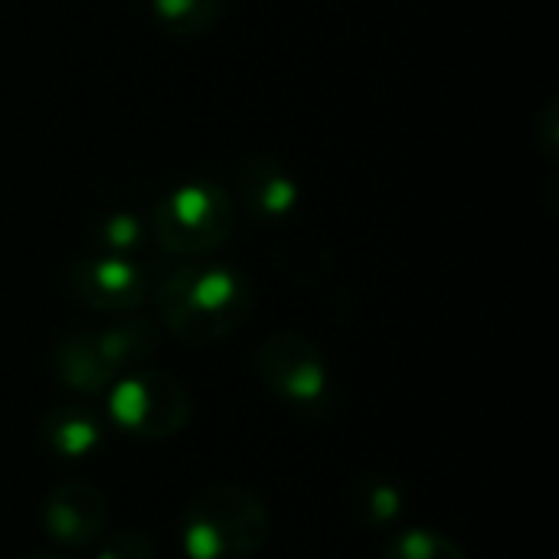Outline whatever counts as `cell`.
Instances as JSON below:
<instances>
[{"mask_svg":"<svg viewBox=\"0 0 559 559\" xmlns=\"http://www.w3.org/2000/svg\"><path fill=\"white\" fill-rule=\"evenodd\" d=\"M95 559H154V547L138 531H118L102 544Z\"/></svg>","mask_w":559,"mask_h":559,"instance_id":"16","label":"cell"},{"mask_svg":"<svg viewBox=\"0 0 559 559\" xmlns=\"http://www.w3.org/2000/svg\"><path fill=\"white\" fill-rule=\"evenodd\" d=\"M69 295L98 314H134L147 298V275L131 259L115 255H79L66 269Z\"/></svg>","mask_w":559,"mask_h":559,"instance_id":"6","label":"cell"},{"mask_svg":"<svg viewBox=\"0 0 559 559\" xmlns=\"http://www.w3.org/2000/svg\"><path fill=\"white\" fill-rule=\"evenodd\" d=\"M52 377L62 390L79 396H95L115 383V373L105 367L92 331H69L52 344Z\"/></svg>","mask_w":559,"mask_h":559,"instance_id":"9","label":"cell"},{"mask_svg":"<svg viewBox=\"0 0 559 559\" xmlns=\"http://www.w3.org/2000/svg\"><path fill=\"white\" fill-rule=\"evenodd\" d=\"M403 504H406L403 488L383 475H367L350 488V518L370 531H383L396 524L403 514Z\"/></svg>","mask_w":559,"mask_h":559,"instance_id":"12","label":"cell"},{"mask_svg":"<svg viewBox=\"0 0 559 559\" xmlns=\"http://www.w3.org/2000/svg\"><path fill=\"white\" fill-rule=\"evenodd\" d=\"M269 537V508L242 485H213L200 491L180 524L187 559H252Z\"/></svg>","mask_w":559,"mask_h":559,"instance_id":"2","label":"cell"},{"mask_svg":"<svg viewBox=\"0 0 559 559\" xmlns=\"http://www.w3.org/2000/svg\"><path fill=\"white\" fill-rule=\"evenodd\" d=\"M255 370L265 390L295 409H321L328 403V360L308 337L295 331L272 334L255 354Z\"/></svg>","mask_w":559,"mask_h":559,"instance_id":"5","label":"cell"},{"mask_svg":"<svg viewBox=\"0 0 559 559\" xmlns=\"http://www.w3.org/2000/svg\"><path fill=\"white\" fill-rule=\"evenodd\" d=\"M157 318L183 344H219L252 314V285L242 272L213 262L174 269L157 285Z\"/></svg>","mask_w":559,"mask_h":559,"instance_id":"1","label":"cell"},{"mask_svg":"<svg viewBox=\"0 0 559 559\" xmlns=\"http://www.w3.org/2000/svg\"><path fill=\"white\" fill-rule=\"evenodd\" d=\"M157 26L177 39L210 33L223 16V0H151Z\"/></svg>","mask_w":559,"mask_h":559,"instance_id":"13","label":"cell"},{"mask_svg":"<svg viewBox=\"0 0 559 559\" xmlns=\"http://www.w3.org/2000/svg\"><path fill=\"white\" fill-rule=\"evenodd\" d=\"M236 197L252 219L278 223L298 210L301 187L275 157L255 154L246 157L236 170Z\"/></svg>","mask_w":559,"mask_h":559,"instance_id":"8","label":"cell"},{"mask_svg":"<svg viewBox=\"0 0 559 559\" xmlns=\"http://www.w3.org/2000/svg\"><path fill=\"white\" fill-rule=\"evenodd\" d=\"M239 226L233 193L213 180H187L164 193L151 213L154 242L177 259H203L223 249Z\"/></svg>","mask_w":559,"mask_h":559,"instance_id":"3","label":"cell"},{"mask_svg":"<svg viewBox=\"0 0 559 559\" xmlns=\"http://www.w3.org/2000/svg\"><path fill=\"white\" fill-rule=\"evenodd\" d=\"M108 416L124 436L160 442L187 429L193 400L164 370H131L108 386Z\"/></svg>","mask_w":559,"mask_h":559,"instance_id":"4","label":"cell"},{"mask_svg":"<svg viewBox=\"0 0 559 559\" xmlns=\"http://www.w3.org/2000/svg\"><path fill=\"white\" fill-rule=\"evenodd\" d=\"M147 242V226L134 216V213H108L105 219H98V226L92 229V252L98 255H115V259H131L144 249Z\"/></svg>","mask_w":559,"mask_h":559,"instance_id":"14","label":"cell"},{"mask_svg":"<svg viewBox=\"0 0 559 559\" xmlns=\"http://www.w3.org/2000/svg\"><path fill=\"white\" fill-rule=\"evenodd\" d=\"M105 426L98 413L85 403H62L39 419V442L56 459H88L102 445Z\"/></svg>","mask_w":559,"mask_h":559,"instance_id":"10","label":"cell"},{"mask_svg":"<svg viewBox=\"0 0 559 559\" xmlns=\"http://www.w3.org/2000/svg\"><path fill=\"white\" fill-rule=\"evenodd\" d=\"M43 534L66 550H82L102 540L108 524V501L98 488L69 481L49 491L39 511Z\"/></svg>","mask_w":559,"mask_h":559,"instance_id":"7","label":"cell"},{"mask_svg":"<svg viewBox=\"0 0 559 559\" xmlns=\"http://www.w3.org/2000/svg\"><path fill=\"white\" fill-rule=\"evenodd\" d=\"M26 559H69V557H56V554H43V557H26Z\"/></svg>","mask_w":559,"mask_h":559,"instance_id":"17","label":"cell"},{"mask_svg":"<svg viewBox=\"0 0 559 559\" xmlns=\"http://www.w3.org/2000/svg\"><path fill=\"white\" fill-rule=\"evenodd\" d=\"M95 347L105 360V367L118 377V373H131L138 370L144 360H151L160 347V331L154 321L147 318H134V314H121V321L92 331Z\"/></svg>","mask_w":559,"mask_h":559,"instance_id":"11","label":"cell"},{"mask_svg":"<svg viewBox=\"0 0 559 559\" xmlns=\"http://www.w3.org/2000/svg\"><path fill=\"white\" fill-rule=\"evenodd\" d=\"M380 559H468L465 550L439 534V531H426V527H409L403 534H396L386 547Z\"/></svg>","mask_w":559,"mask_h":559,"instance_id":"15","label":"cell"}]
</instances>
